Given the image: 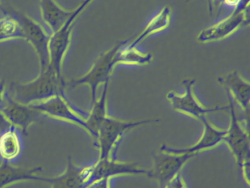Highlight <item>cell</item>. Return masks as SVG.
Here are the masks:
<instances>
[{
    "instance_id": "6da1fadb",
    "label": "cell",
    "mask_w": 250,
    "mask_h": 188,
    "mask_svg": "<svg viewBox=\"0 0 250 188\" xmlns=\"http://www.w3.org/2000/svg\"><path fill=\"white\" fill-rule=\"evenodd\" d=\"M64 78L58 76L49 66L33 81L26 83L11 82L8 93L16 101L29 105L55 95L66 96Z\"/></svg>"
},
{
    "instance_id": "7a4b0ae2",
    "label": "cell",
    "mask_w": 250,
    "mask_h": 188,
    "mask_svg": "<svg viewBox=\"0 0 250 188\" xmlns=\"http://www.w3.org/2000/svg\"><path fill=\"white\" fill-rule=\"evenodd\" d=\"M156 118L137 120H121L107 116L104 119L98 129L97 145L99 149V160L105 158L116 159L117 151L123 138L126 132L134 128L150 123H159Z\"/></svg>"
},
{
    "instance_id": "3957f363",
    "label": "cell",
    "mask_w": 250,
    "mask_h": 188,
    "mask_svg": "<svg viewBox=\"0 0 250 188\" xmlns=\"http://www.w3.org/2000/svg\"><path fill=\"white\" fill-rule=\"evenodd\" d=\"M228 101H229L230 122L227 133L224 137L223 142L228 145L231 152L235 157L237 165L241 170L244 180L250 185V137L249 129L243 126L242 123L238 118L234 107L233 98L228 91Z\"/></svg>"
},
{
    "instance_id": "277c9868",
    "label": "cell",
    "mask_w": 250,
    "mask_h": 188,
    "mask_svg": "<svg viewBox=\"0 0 250 188\" xmlns=\"http://www.w3.org/2000/svg\"><path fill=\"white\" fill-rule=\"evenodd\" d=\"M1 8V7H0ZM4 15L12 16L21 25L25 41L30 43L39 57L40 71H43L49 64V43L51 35L39 22L26 13L11 7H2Z\"/></svg>"
},
{
    "instance_id": "5b68a950",
    "label": "cell",
    "mask_w": 250,
    "mask_h": 188,
    "mask_svg": "<svg viewBox=\"0 0 250 188\" xmlns=\"http://www.w3.org/2000/svg\"><path fill=\"white\" fill-rule=\"evenodd\" d=\"M130 41L131 38L119 41L110 49L101 54L85 74L78 79L66 82V86L74 88L81 85H87L90 88L92 101L94 103L96 100L98 88L102 84L109 82L114 68L116 66L114 58L117 51L121 46L129 42Z\"/></svg>"
},
{
    "instance_id": "8992f818",
    "label": "cell",
    "mask_w": 250,
    "mask_h": 188,
    "mask_svg": "<svg viewBox=\"0 0 250 188\" xmlns=\"http://www.w3.org/2000/svg\"><path fill=\"white\" fill-rule=\"evenodd\" d=\"M94 0H83L75 9L66 22L51 35L49 43V66L61 77L62 76V63L71 42V33L79 16Z\"/></svg>"
},
{
    "instance_id": "52a82bcc",
    "label": "cell",
    "mask_w": 250,
    "mask_h": 188,
    "mask_svg": "<svg viewBox=\"0 0 250 188\" xmlns=\"http://www.w3.org/2000/svg\"><path fill=\"white\" fill-rule=\"evenodd\" d=\"M29 106L44 116L69 122L83 128L87 133H90L85 120L88 113L74 106L67 96L55 95L48 99L29 104Z\"/></svg>"
},
{
    "instance_id": "ba28073f",
    "label": "cell",
    "mask_w": 250,
    "mask_h": 188,
    "mask_svg": "<svg viewBox=\"0 0 250 188\" xmlns=\"http://www.w3.org/2000/svg\"><path fill=\"white\" fill-rule=\"evenodd\" d=\"M250 1H245L225 19L215 24L203 29L197 35L199 43L207 44L221 41L235 33L241 26L248 25L250 22Z\"/></svg>"
},
{
    "instance_id": "9c48e42d",
    "label": "cell",
    "mask_w": 250,
    "mask_h": 188,
    "mask_svg": "<svg viewBox=\"0 0 250 188\" xmlns=\"http://www.w3.org/2000/svg\"><path fill=\"white\" fill-rule=\"evenodd\" d=\"M182 84L185 88V93L183 95H179L174 91H169L167 94V99L170 103L173 110L200 120V118L208 113L229 109V106L204 107L197 99L193 91V87L196 84L195 79H184Z\"/></svg>"
},
{
    "instance_id": "30bf717a",
    "label": "cell",
    "mask_w": 250,
    "mask_h": 188,
    "mask_svg": "<svg viewBox=\"0 0 250 188\" xmlns=\"http://www.w3.org/2000/svg\"><path fill=\"white\" fill-rule=\"evenodd\" d=\"M196 154H172L162 151L153 155V166L148 177L154 179L160 188H166L169 182L180 173L181 169Z\"/></svg>"
},
{
    "instance_id": "8fae6325",
    "label": "cell",
    "mask_w": 250,
    "mask_h": 188,
    "mask_svg": "<svg viewBox=\"0 0 250 188\" xmlns=\"http://www.w3.org/2000/svg\"><path fill=\"white\" fill-rule=\"evenodd\" d=\"M149 170L132 162H121L117 159L105 158L99 160L92 164L90 175L84 184V188H90L97 181L103 179H112L120 176H148Z\"/></svg>"
},
{
    "instance_id": "7c38bea8",
    "label": "cell",
    "mask_w": 250,
    "mask_h": 188,
    "mask_svg": "<svg viewBox=\"0 0 250 188\" xmlns=\"http://www.w3.org/2000/svg\"><path fill=\"white\" fill-rule=\"evenodd\" d=\"M0 112L11 124L19 128L25 135H27L29 127L44 116L30 106L16 101L8 92L4 94L3 99L0 103Z\"/></svg>"
},
{
    "instance_id": "4fadbf2b",
    "label": "cell",
    "mask_w": 250,
    "mask_h": 188,
    "mask_svg": "<svg viewBox=\"0 0 250 188\" xmlns=\"http://www.w3.org/2000/svg\"><path fill=\"white\" fill-rule=\"evenodd\" d=\"M200 120L203 123L204 129L201 138L194 145L187 148H174L167 145H162L161 150L172 154H197L200 151L215 148L219 143L223 142L224 137L227 133V129H219L213 126L206 118V116L200 118Z\"/></svg>"
},
{
    "instance_id": "5bb4252c",
    "label": "cell",
    "mask_w": 250,
    "mask_h": 188,
    "mask_svg": "<svg viewBox=\"0 0 250 188\" xmlns=\"http://www.w3.org/2000/svg\"><path fill=\"white\" fill-rule=\"evenodd\" d=\"M218 83L225 87L232 98L237 101L242 109L246 118L250 117V85L238 70H232L225 76H219Z\"/></svg>"
},
{
    "instance_id": "9a60e30c",
    "label": "cell",
    "mask_w": 250,
    "mask_h": 188,
    "mask_svg": "<svg viewBox=\"0 0 250 188\" xmlns=\"http://www.w3.org/2000/svg\"><path fill=\"white\" fill-rule=\"evenodd\" d=\"M41 166L33 167H17L10 162L3 161L0 164V188L24 181H39L46 182L47 177L42 176Z\"/></svg>"
},
{
    "instance_id": "2e32d148",
    "label": "cell",
    "mask_w": 250,
    "mask_h": 188,
    "mask_svg": "<svg viewBox=\"0 0 250 188\" xmlns=\"http://www.w3.org/2000/svg\"><path fill=\"white\" fill-rule=\"evenodd\" d=\"M91 165L80 167L73 163L71 157H68L66 170L59 176L47 177L46 182L50 184L52 188H81L90 173Z\"/></svg>"
},
{
    "instance_id": "e0dca14e",
    "label": "cell",
    "mask_w": 250,
    "mask_h": 188,
    "mask_svg": "<svg viewBox=\"0 0 250 188\" xmlns=\"http://www.w3.org/2000/svg\"><path fill=\"white\" fill-rule=\"evenodd\" d=\"M21 130L17 126H10L0 132V157L3 161L14 163L22 151Z\"/></svg>"
},
{
    "instance_id": "ac0fdd59",
    "label": "cell",
    "mask_w": 250,
    "mask_h": 188,
    "mask_svg": "<svg viewBox=\"0 0 250 188\" xmlns=\"http://www.w3.org/2000/svg\"><path fill=\"white\" fill-rule=\"evenodd\" d=\"M41 14L52 34L58 31L73 14V10L61 7L55 0H41Z\"/></svg>"
},
{
    "instance_id": "d6986e66",
    "label": "cell",
    "mask_w": 250,
    "mask_h": 188,
    "mask_svg": "<svg viewBox=\"0 0 250 188\" xmlns=\"http://www.w3.org/2000/svg\"><path fill=\"white\" fill-rule=\"evenodd\" d=\"M172 14V6L167 4L154 17L150 19L146 27L135 38L128 42V47H137L150 35L165 30L170 24Z\"/></svg>"
},
{
    "instance_id": "ffe728a7",
    "label": "cell",
    "mask_w": 250,
    "mask_h": 188,
    "mask_svg": "<svg viewBox=\"0 0 250 188\" xmlns=\"http://www.w3.org/2000/svg\"><path fill=\"white\" fill-rule=\"evenodd\" d=\"M109 82L104 84V89L102 95L99 99H96L93 103L91 111L89 112L88 116L85 120L90 129V135L94 138H97L98 129L104 119L108 116L106 111V98H107L108 88Z\"/></svg>"
},
{
    "instance_id": "44dd1931",
    "label": "cell",
    "mask_w": 250,
    "mask_h": 188,
    "mask_svg": "<svg viewBox=\"0 0 250 188\" xmlns=\"http://www.w3.org/2000/svg\"><path fill=\"white\" fill-rule=\"evenodd\" d=\"M128 43L121 46L115 55V65H137L146 66L153 60V54L140 51L137 47H130Z\"/></svg>"
},
{
    "instance_id": "7402d4cb",
    "label": "cell",
    "mask_w": 250,
    "mask_h": 188,
    "mask_svg": "<svg viewBox=\"0 0 250 188\" xmlns=\"http://www.w3.org/2000/svg\"><path fill=\"white\" fill-rule=\"evenodd\" d=\"M13 39L25 41L24 32L17 19L12 16L4 15L0 18V42Z\"/></svg>"
},
{
    "instance_id": "603a6c76",
    "label": "cell",
    "mask_w": 250,
    "mask_h": 188,
    "mask_svg": "<svg viewBox=\"0 0 250 188\" xmlns=\"http://www.w3.org/2000/svg\"><path fill=\"white\" fill-rule=\"evenodd\" d=\"M187 184L181 177V174L178 173L169 182L166 188H187Z\"/></svg>"
},
{
    "instance_id": "cb8c5ba5",
    "label": "cell",
    "mask_w": 250,
    "mask_h": 188,
    "mask_svg": "<svg viewBox=\"0 0 250 188\" xmlns=\"http://www.w3.org/2000/svg\"><path fill=\"white\" fill-rule=\"evenodd\" d=\"M11 126H12V124L7 120L6 118L0 112V132L8 129Z\"/></svg>"
},
{
    "instance_id": "d4e9b609",
    "label": "cell",
    "mask_w": 250,
    "mask_h": 188,
    "mask_svg": "<svg viewBox=\"0 0 250 188\" xmlns=\"http://www.w3.org/2000/svg\"><path fill=\"white\" fill-rule=\"evenodd\" d=\"M110 179H103L101 180L97 181V182L93 183V185L90 186L93 188H109L110 187Z\"/></svg>"
},
{
    "instance_id": "484cf974",
    "label": "cell",
    "mask_w": 250,
    "mask_h": 188,
    "mask_svg": "<svg viewBox=\"0 0 250 188\" xmlns=\"http://www.w3.org/2000/svg\"><path fill=\"white\" fill-rule=\"evenodd\" d=\"M5 81L0 80V103L2 102L3 99L4 94H5Z\"/></svg>"
},
{
    "instance_id": "4316f807",
    "label": "cell",
    "mask_w": 250,
    "mask_h": 188,
    "mask_svg": "<svg viewBox=\"0 0 250 188\" xmlns=\"http://www.w3.org/2000/svg\"><path fill=\"white\" fill-rule=\"evenodd\" d=\"M0 7H1V4H0Z\"/></svg>"
}]
</instances>
